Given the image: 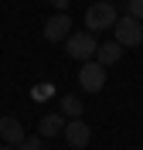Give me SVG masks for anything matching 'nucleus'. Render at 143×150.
<instances>
[{
    "label": "nucleus",
    "mask_w": 143,
    "mask_h": 150,
    "mask_svg": "<svg viewBox=\"0 0 143 150\" xmlns=\"http://www.w3.org/2000/svg\"><path fill=\"white\" fill-rule=\"evenodd\" d=\"M116 21H119V10L109 4V0H99V4H92V7L85 10V28H89V34L116 28Z\"/></svg>",
    "instance_id": "obj_1"
},
{
    "label": "nucleus",
    "mask_w": 143,
    "mask_h": 150,
    "mask_svg": "<svg viewBox=\"0 0 143 150\" xmlns=\"http://www.w3.org/2000/svg\"><path fill=\"white\" fill-rule=\"evenodd\" d=\"M65 116H61V112H48L44 120L38 123V133L41 137H58V133H65Z\"/></svg>",
    "instance_id": "obj_8"
},
{
    "label": "nucleus",
    "mask_w": 143,
    "mask_h": 150,
    "mask_svg": "<svg viewBox=\"0 0 143 150\" xmlns=\"http://www.w3.org/2000/svg\"><path fill=\"white\" fill-rule=\"evenodd\" d=\"M0 150H17V147H7V143H4V147H0Z\"/></svg>",
    "instance_id": "obj_15"
},
{
    "label": "nucleus",
    "mask_w": 143,
    "mask_h": 150,
    "mask_svg": "<svg viewBox=\"0 0 143 150\" xmlns=\"http://www.w3.org/2000/svg\"><path fill=\"white\" fill-rule=\"evenodd\" d=\"M61 137L68 140V147L82 150V147H89V140H92V130H89V123H82V120H68Z\"/></svg>",
    "instance_id": "obj_6"
},
{
    "label": "nucleus",
    "mask_w": 143,
    "mask_h": 150,
    "mask_svg": "<svg viewBox=\"0 0 143 150\" xmlns=\"http://www.w3.org/2000/svg\"><path fill=\"white\" fill-rule=\"evenodd\" d=\"M113 34H116V41H119L123 48H136V45H143V24H140V21H133L130 14L116 21Z\"/></svg>",
    "instance_id": "obj_4"
},
{
    "label": "nucleus",
    "mask_w": 143,
    "mask_h": 150,
    "mask_svg": "<svg viewBox=\"0 0 143 150\" xmlns=\"http://www.w3.org/2000/svg\"><path fill=\"white\" fill-rule=\"evenodd\" d=\"M119 55H123V45H119V41H106V45H99V51H95V62H99V65H116Z\"/></svg>",
    "instance_id": "obj_9"
},
{
    "label": "nucleus",
    "mask_w": 143,
    "mask_h": 150,
    "mask_svg": "<svg viewBox=\"0 0 143 150\" xmlns=\"http://www.w3.org/2000/svg\"><path fill=\"white\" fill-rule=\"evenodd\" d=\"M109 4H113V0H109Z\"/></svg>",
    "instance_id": "obj_16"
},
{
    "label": "nucleus",
    "mask_w": 143,
    "mask_h": 150,
    "mask_svg": "<svg viewBox=\"0 0 143 150\" xmlns=\"http://www.w3.org/2000/svg\"><path fill=\"white\" fill-rule=\"evenodd\" d=\"M82 109H85V106H82V99H78V96H61V116L78 120V116H82Z\"/></svg>",
    "instance_id": "obj_10"
},
{
    "label": "nucleus",
    "mask_w": 143,
    "mask_h": 150,
    "mask_svg": "<svg viewBox=\"0 0 143 150\" xmlns=\"http://www.w3.org/2000/svg\"><path fill=\"white\" fill-rule=\"evenodd\" d=\"M78 85L85 89V92H102L106 89V65H99V62H82V68H78Z\"/></svg>",
    "instance_id": "obj_3"
},
{
    "label": "nucleus",
    "mask_w": 143,
    "mask_h": 150,
    "mask_svg": "<svg viewBox=\"0 0 143 150\" xmlns=\"http://www.w3.org/2000/svg\"><path fill=\"white\" fill-rule=\"evenodd\" d=\"M51 92H55L51 85H34V89H31V96H34V99H48Z\"/></svg>",
    "instance_id": "obj_13"
},
{
    "label": "nucleus",
    "mask_w": 143,
    "mask_h": 150,
    "mask_svg": "<svg viewBox=\"0 0 143 150\" xmlns=\"http://www.w3.org/2000/svg\"><path fill=\"white\" fill-rule=\"evenodd\" d=\"M17 150H41V137H24L17 143Z\"/></svg>",
    "instance_id": "obj_12"
},
{
    "label": "nucleus",
    "mask_w": 143,
    "mask_h": 150,
    "mask_svg": "<svg viewBox=\"0 0 143 150\" xmlns=\"http://www.w3.org/2000/svg\"><path fill=\"white\" fill-rule=\"evenodd\" d=\"M51 7H55V10H58V14H65V10H68V7H72V0H51Z\"/></svg>",
    "instance_id": "obj_14"
},
{
    "label": "nucleus",
    "mask_w": 143,
    "mask_h": 150,
    "mask_svg": "<svg viewBox=\"0 0 143 150\" xmlns=\"http://www.w3.org/2000/svg\"><path fill=\"white\" fill-rule=\"evenodd\" d=\"M65 51H68V58H75V62H92L95 51H99V41H95V34H89V31H72V38L65 41Z\"/></svg>",
    "instance_id": "obj_2"
},
{
    "label": "nucleus",
    "mask_w": 143,
    "mask_h": 150,
    "mask_svg": "<svg viewBox=\"0 0 143 150\" xmlns=\"http://www.w3.org/2000/svg\"><path fill=\"white\" fill-rule=\"evenodd\" d=\"M24 137H27V133H24V123H20L17 116H4V120H0V140L7 143V147H17Z\"/></svg>",
    "instance_id": "obj_7"
},
{
    "label": "nucleus",
    "mask_w": 143,
    "mask_h": 150,
    "mask_svg": "<svg viewBox=\"0 0 143 150\" xmlns=\"http://www.w3.org/2000/svg\"><path fill=\"white\" fill-rule=\"evenodd\" d=\"M72 38V17L68 14H55L44 21V41H68Z\"/></svg>",
    "instance_id": "obj_5"
},
{
    "label": "nucleus",
    "mask_w": 143,
    "mask_h": 150,
    "mask_svg": "<svg viewBox=\"0 0 143 150\" xmlns=\"http://www.w3.org/2000/svg\"><path fill=\"white\" fill-rule=\"evenodd\" d=\"M126 14L143 24V0H126Z\"/></svg>",
    "instance_id": "obj_11"
}]
</instances>
